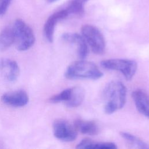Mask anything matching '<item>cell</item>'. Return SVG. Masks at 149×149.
<instances>
[{"label":"cell","instance_id":"1","mask_svg":"<svg viewBox=\"0 0 149 149\" xmlns=\"http://www.w3.org/2000/svg\"><path fill=\"white\" fill-rule=\"evenodd\" d=\"M103 98L105 102V112L111 114L125 105L126 101V87L121 81H111L104 89Z\"/></svg>","mask_w":149,"mask_h":149},{"label":"cell","instance_id":"2","mask_svg":"<svg viewBox=\"0 0 149 149\" xmlns=\"http://www.w3.org/2000/svg\"><path fill=\"white\" fill-rule=\"evenodd\" d=\"M103 73L93 62L77 61L72 62L67 68L65 76L67 79H88L96 80L101 78Z\"/></svg>","mask_w":149,"mask_h":149},{"label":"cell","instance_id":"3","mask_svg":"<svg viewBox=\"0 0 149 149\" xmlns=\"http://www.w3.org/2000/svg\"><path fill=\"white\" fill-rule=\"evenodd\" d=\"M14 43L19 51H26L31 48L35 42V36L31 28L23 20L18 19L12 27Z\"/></svg>","mask_w":149,"mask_h":149},{"label":"cell","instance_id":"4","mask_svg":"<svg viewBox=\"0 0 149 149\" xmlns=\"http://www.w3.org/2000/svg\"><path fill=\"white\" fill-rule=\"evenodd\" d=\"M102 68L120 72L127 80H131L135 74L137 69V63L127 59H109L101 62Z\"/></svg>","mask_w":149,"mask_h":149},{"label":"cell","instance_id":"5","mask_svg":"<svg viewBox=\"0 0 149 149\" xmlns=\"http://www.w3.org/2000/svg\"><path fill=\"white\" fill-rule=\"evenodd\" d=\"M81 31L82 36L94 53L100 55L104 52L105 41L98 29L93 25L85 24L82 26Z\"/></svg>","mask_w":149,"mask_h":149},{"label":"cell","instance_id":"6","mask_svg":"<svg viewBox=\"0 0 149 149\" xmlns=\"http://www.w3.org/2000/svg\"><path fill=\"white\" fill-rule=\"evenodd\" d=\"M77 132L74 125H72L65 119H57L53 124L54 135L63 141H74L77 137Z\"/></svg>","mask_w":149,"mask_h":149},{"label":"cell","instance_id":"7","mask_svg":"<svg viewBox=\"0 0 149 149\" xmlns=\"http://www.w3.org/2000/svg\"><path fill=\"white\" fill-rule=\"evenodd\" d=\"M1 100L9 106L21 107L25 106L28 103L29 96L25 91L20 90L4 94L1 97Z\"/></svg>","mask_w":149,"mask_h":149},{"label":"cell","instance_id":"8","mask_svg":"<svg viewBox=\"0 0 149 149\" xmlns=\"http://www.w3.org/2000/svg\"><path fill=\"white\" fill-rule=\"evenodd\" d=\"M69 16L66 9L56 12L52 14L46 20L44 26V33L47 40L52 42L54 39V34L55 26L57 23Z\"/></svg>","mask_w":149,"mask_h":149},{"label":"cell","instance_id":"9","mask_svg":"<svg viewBox=\"0 0 149 149\" xmlns=\"http://www.w3.org/2000/svg\"><path fill=\"white\" fill-rule=\"evenodd\" d=\"M19 73V66L16 61L6 58L0 60V73L5 79L14 81L17 79Z\"/></svg>","mask_w":149,"mask_h":149},{"label":"cell","instance_id":"10","mask_svg":"<svg viewBox=\"0 0 149 149\" xmlns=\"http://www.w3.org/2000/svg\"><path fill=\"white\" fill-rule=\"evenodd\" d=\"M62 38L63 41L74 45L80 58L83 59L87 56L88 52L87 44L82 35L77 33H67L62 35Z\"/></svg>","mask_w":149,"mask_h":149},{"label":"cell","instance_id":"11","mask_svg":"<svg viewBox=\"0 0 149 149\" xmlns=\"http://www.w3.org/2000/svg\"><path fill=\"white\" fill-rule=\"evenodd\" d=\"M132 96L139 112L149 118V95L143 90L137 89L132 92Z\"/></svg>","mask_w":149,"mask_h":149},{"label":"cell","instance_id":"12","mask_svg":"<svg viewBox=\"0 0 149 149\" xmlns=\"http://www.w3.org/2000/svg\"><path fill=\"white\" fill-rule=\"evenodd\" d=\"M76 130L84 134L96 135L99 132V127L96 122L93 120H85L77 119L74 122Z\"/></svg>","mask_w":149,"mask_h":149},{"label":"cell","instance_id":"13","mask_svg":"<svg viewBox=\"0 0 149 149\" xmlns=\"http://www.w3.org/2000/svg\"><path fill=\"white\" fill-rule=\"evenodd\" d=\"M76 148H99V149H116L117 146L111 142H95L90 139H84L76 146Z\"/></svg>","mask_w":149,"mask_h":149},{"label":"cell","instance_id":"14","mask_svg":"<svg viewBox=\"0 0 149 149\" xmlns=\"http://www.w3.org/2000/svg\"><path fill=\"white\" fill-rule=\"evenodd\" d=\"M85 97L84 90L79 86L71 87V95L69 101L66 104L68 107H77L81 104Z\"/></svg>","mask_w":149,"mask_h":149},{"label":"cell","instance_id":"15","mask_svg":"<svg viewBox=\"0 0 149 149\" xmlns=\"http://www.w3.org/2000/svg\"><path fill=\"white\" fill-rule=\"evenodd\" d=\"M120 136L131 147L139 149H149V145L138 137L127 132H120Z\"/></svg>","mask_w":149,"mask_h":149},{"label":"cell","instance_id":"16","mask_svg":"<svg viewBox=\"0 0 149 149\" xmlns=\"http://www.w3.org/2000/svg\"><path fill=\"white\" fill-rule=\"evenodd\" d=\"M14 43L12 27H6L0 33V51L7 49Z\"/></svg>","mask_w":149,"mask_h":149},{"label":"cell","instance_id":"17","mask_svg":"<svg viewBox=\"0 0 149 149\" xmlns=\"http://www.w3.org/2000/svg\"><path fill=\"white\" fill-rule=\"evenodd\" d=\"M86 3L83 0H72L65 9L69 15L72 14L81 16L84 13V5Z\"/></svg>","mask_w":149,"mask_h":149},{"label":"cell","instance_id":"18","mask_svg":"<svg viewBox=\"0 0 149 149\" xmlns=\"http://www.w3.org/2000/svg\"><path fill=\"white\" fill-rule=\"evenodd\" d=\"M71 94V88L63 90L61 93L56 94L49 98V101L53 103L64 102L65 104L69 101Z\"/></svg>","mask_w":149,"mask_h":149},{"label":"cell","instance_id":"19","mask_svg":"<svg viewBox=\"0 0 149 149\" xmlns=\"http://www.w3.org/2000/svg\"><path fill=\"white\" fill-rule=\"evenodd\" d=\"M11 2L12 0H0V16L5 13Z\"/></svg>","mask_w":149,"mask_h":149},{"label":"cell","instance_id":"20","mask_svg":"<svg viewBox=\"0 0 149 149\" xmlns=\"http://www.w3.org/2000/svg\"><path fill=\"white\" fill-rule=\"evenodd\" d=\"M48 2H51V3H52V2H55V1H58V0H47Z\"/></svg>","mask_w":149,"mask_h":149}]
</instances>
